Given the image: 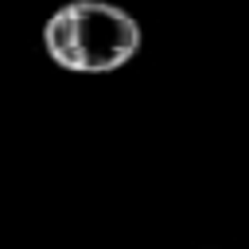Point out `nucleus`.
<instances>
[{"instance_id":"nucleus-1","label":"nucleus","mask_w":249,"mask_h":249,"mask_svg":"<svg viewBox=\"0 0 249 249\" xmlns=\"http://www.w3.org/2000/svg\"><path fill=\"white\" fill-rule=\"evenodd\" d=\"M140 23L109 0H70L43 23V47L70 74H109L136 58Z\"/></svg>"}]
</instances>
